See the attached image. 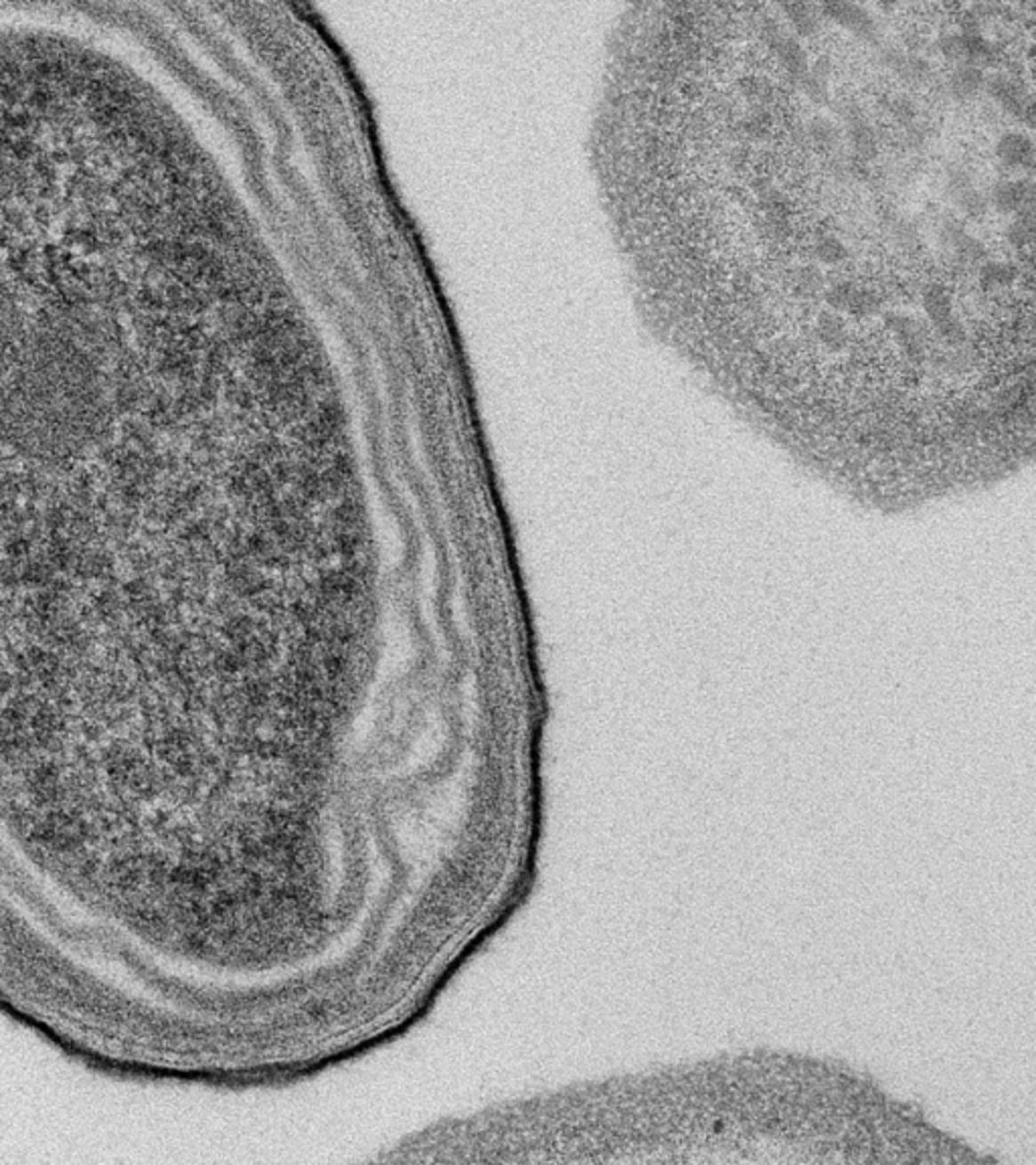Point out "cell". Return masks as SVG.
<instances>
[{"label":"cell","mask_w":1036,"mask_h":1165,"mask_svg":"<svg viewBox=\"0 0 1036 1165\" xmlns=\"http://www.w3.org/2000/svg\"><path fill=\"white\" fill-rule=\"evenodd\" d=\"M921 299H923L925 314H928V318L933 322V324H941V322L950 320L953 316V299L944 285L939 283L928 285Z\"/></svg>","instance_id":"cell-13"},{"label":"cell","mask_w":1036,"mask_h":1165,"mask_svg":"<svg viewBox=\"0 0 1036 1165\" xmlns=\"http://www.w3.org/2000/svg\"><path fill=\"white\" fill-rule=\"evenodd\" d=\"M882 310V298L879 291H874L871 288H863V285H857L855 294L850 298V304L846 307V312H850L852 316L857 318H868L874 316Z\"/></svg>","instance_id":"cell-17"},{"label":"cell","mask_w":1036,"mask_h":1165,"mask_svg":"<svg viewBox=\"0 0 1036 1165\" xmlns=\"http://www.w3.org/2000/svg\"><path fill=\"white\" fill-rule=\"evenodd\" d=\"M984 92H986L992 101L1002 109V112L1008 114H1023L1024 112V87L1018 79H1014L1006 73H994L984 79Z\"/></svg>","instance_id":"cell-6"},{"label":"cell","mask_w":1036,"mask_h":1165,"mask_svg":"<svg viewBox=\"0 0 1036 1165\" xmlns=\"http://www.w3.org/2000/svg\"><path fill=\"white\" fill-rule=\"evenodd\" d=\"M790 20L801 36H814L820 33V14L808 4H785Z\"/></svg>","instance_id":"cell-19"},{"label":"cell","mask_w":1036,"mask_h":1165,"mask_svg":"<svg viewBox=\"0 0 1036 1165\" xmlns=\"http://www.w3.org/2000/svg\"><path fill=\"white\" fill-rule=\"evenodd\" d=\"M893 71L899 76L903 84H907L911 87L928 84L933 76L931 63L925 60L923 55L911 53V51H905L901 61L897 63V68Z\"/></svg>","instance_id":"cell-12"},{"label":"cell","mask_w":1036,"mask_h":1165,"mask_svg":"<svg viewBox=\"0 0 1036 1165\" xmlns=\"http://www.w3.org/2000/svg\"><path fill=\"white\" fill-rule=\"evenodd\" d=\"M816 332H818V339L824 342V347L830 350H842L846 342H849L846 322L834 310L820 314L818 320H816Z\"/></svg>","instance_id":"cell-11"},{"label":"cell","mask_w":1036,"mask_h":1165,"mask_svg":"<svg viewBox=\"0 0 1036 1165\" xmlns=\"http://www.w3.org/2000/svg\"><path fill=\"white\" fill-rule=\"evenodd\" d=\"M996 158L1010 171H1031L1034 166L1032 140L1023 132H1004L994 144Z\"/></svg>","instance_id":"cell-3"},{"label":"cell","mask_w":1036,"mask_h":1165,"mask_svg":"<svg viewBox=\"0 0 1036 1165\" xmlns=\"http://www.w3.org/2000/svg\"><path fill=\"white\" fill-rule=\"evenodd\" d=\"M887 326L893 330L897 340H899L903 353L911 361H919L925 355V344H928V332L921 320H917L911 314L891 312L885 316Z\"/></svg>","instance_id":"cell-2"},{"label":"cell","mask_w":1036,"mask_h":1165,"mask_svg":"<svg viewBox=\"0 0 1036 1165\" xmlns=\"http://www.w3.org/2000/svg\"><path fill=\"white\" fill-rule=\"evenodd\" d=\"M855 290H857L855 282L846 280V277H841V280H834L832 283H828L826 288H824V299H826V304L832 307V310L842 312V310H846V307H849L850 298H852V294H855Z\"/></svg>","instance_id":"cell-21"},{"label":"cell","mask_w":1036,"mask_h":1165,"mask_svg":"<svg viewBox=\"0 0 1036 1165\" xmlns=\"http://www.w3.org/2000/svg\"><path fill=\"white\" fill-rule=\"evenodd\" d=\"M945 251L950 253V259L960 269H977L988 259L986 243H984L982 239H977L976 235H969L966 231L961 233V235L955 239Z\"/></svg>","instance_id":"cell-9"},{"label":"cell","mask_w":1036,"mask_h":1165,"mask_svg":"<svg viewBox=\"0 0 1036 1165\" xmlns=\"http://www.w3.org/2000/svg\"><path fill=\"white\" fill-rule=\"evenodd\" d=\"M988 204L1000 215H1018L1023 211L1034 209V185L1031 179L998 180L992 185Z\"/></svg>","instance_id":"cell-1"},{"label":"cell","mask_w":1036,"mask_h":1165,"mask_svg":"<svg viewBox=\"0 0 1036 1165\" xmlns=\"http://www.w3.org/2000/svg\"><path fill=\"white\" fill-rule=\"evenodd\" d=\"M1034 231V209L1018 212L1016 219L1006 227V239L1014 247H1023L1032 239Z\"/></svg>","instance_id":"cell-20"},{"label":"cell","mask_w":1036,"mask_h":1165,"mask_svg":"<svg viewBox=\"0 0 1036 1165\" xmlns=\"http://www.w3.org/2000/svg\"><path fill=\"white\" fill-rule=\"evenodd\" d=\"M812 253L816 259L826 263V266H838V263L849 259V247L841 237L832 235V233H822L814 239Z\"/></svg>","instance_id":"cell-14"},{"label":"cell","mask_w":1036,"mask_h":1165,"mask_svg":"<svg viewBox=\"0 0 1036 1165\" xmlns=\"http://www.w3.org/2000/svg\"><path fill=\"white\" fill-rule=\"evenodd\" d=\"M826 12L830 14V19H834L836 23H841L842 27L850 28L852 33L858 35L860 39L866 41H877L881 35L879 28V20L868 12L863 4H852V3H834L826 6Z\"/></svg>","instance_id":"cell-4"},{"label":"cell","mask_w":1036,"mask_h":1165,"mask_svg":"<svg viewBox=\"0 0 1036 1165\" xmlns=\"http://www.w3.org/2000/svg\"><path fill=\"white\" fill-rule=\"evenodd\" d=\"M808 136L812 138V142L818 146V148L826 152H838V146H841V130H838L834 122L830 118H824V116H816V118L808 124Z\"/></svg>","instance_id":"cell-15"},{"label":"cell","mask_w":1036,"mask_h":1165,"mask_svg":"<svg viewBox=\"0 0 1036 1165\" xmlns=\"http://www.w3.org/2000/svg\"><path fill=\"white\" fill-rule=\"evenodd\" d=\"M1014 280H1016V269H1014L1010 261L986 259L977 267V282H980L982 290L988 291V294L1008 290Z\"/></svg>","instance_id":"cell-10"},{"label":"cell","mask_w":1036,"mask_h":1165,"mask_svg":"<svg viewBox=\"0 0 1036 1165\" xmlns=\"http://www.w3.org/2000/svg\"><path fill=\"white\" fill-rule=\"evenodd\" d=\"M984 79H986L984 71L974 65H955L950 77L945 79V93L958 101H968L984 90Z\"/></svg>","instance_id":"cell-7"},{"label":"cell","mask_w":1036,"mask_h":1165,"mask_svg":"<svg viewBox=\"0 0 1036 1165\" xmlns=\"http://www.w3.org/2000/svg\"><path fill=\"white\" fill-rule=\"evenodd\" d=\"M953 201H955V207L960 209V212H964V215L969 217V219H980V217L986 215L988 209H990L988 196L984 195L982 190H977L974 185L964 188V190H960V193H955Z\"/></svg>","instance_id":"cell-18"},{"label":"cell","mask_w":1036,"mask_h":1165,"mask_svg":"<svg viewBox=\"0 0 1036 1165\" xmlns=\"http://www.w3.org/2000/svg\"><path fill=\"white\" fill-rule=\"evenodd\" d=\"M792 282H793V288L806 298L824 294V288H826V275H824V271L816 266H809V263L808 266H800L793 269Z\"/></svg>","instance_id":"cell-16"},{"label":"cell","mask_w":1036,"mask_h":1165,"mask_svg":"<svg viewBox=\"0 0 1036 1165\" xmlns=\"http://www.w3.org/2000/svg\"><path fill=\"white\" fill-rule=\"evenodd\" d=\"M832 71H834V65H832V60L826 55H822L816 60L804 77L800 79L801 92H804L809 101L814 104L824 106L830 101V79H832Z\"/></svg>","instance_id":"cell-8"},{"label":"cell","mask_w":1036,"mask_h":1165,"mask_svg":"<svg viewBox=\"0 0 1036 1165\" xmlns=\"http://www.w3.org/2000/svg\"><path fill=\"white\" fill-rule=\"evenodd\" d=\"M939 53L944 55V60L952 61L955 65L966 63V36L964 33H945L941 35V39L937 43Z\"/></svg>","instance_id":"cell-23"},{"label":"cell","mask_w":1036,"mask_h":1165,"mask_svg":"<svg viewBox=\"0 0 1036 1165\" xmlns=\"http://www.w3.org/2000/svg\"><path fill=\"white\" fill-rule=\"evenodd\" d=\"M846 136L855 156L863 163H868L877 156L879 152V136L873 124L866 120L865 114H860L857 108H850L846 112Z\"/></svg>","instance_id":"cell-5"},{"label":"cell","mask_w":1036,"mask_h":1165,"mask_svg":"<svg viewBox=\"0 0 1036 1165\" xmlns=\"http://www.w3.org/2000/svg\"><path fill=\"white\" fill-rule=\"evenodd\" d=\"M887 109H889V114H891L893 118L905 128L917 122L919 109H917L915 101L911 100L909 95H891V98L887 100Z\"/></svg>","instance_id":"cell-22"}]
</instances>
